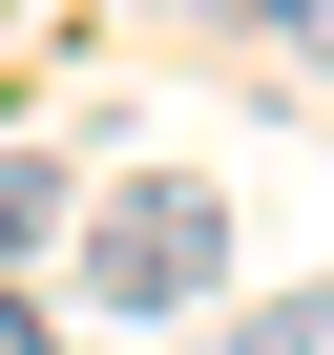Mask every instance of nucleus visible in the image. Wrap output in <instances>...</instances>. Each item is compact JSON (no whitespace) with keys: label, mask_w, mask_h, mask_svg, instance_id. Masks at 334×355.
Instances as JSON below:
<instances>
[{"label":"nucleus","mask_w":334,"mask_h":355,"mask_svg":"<svg viewBox=\"0 0 334 355\" xmlns=\"http://www.w3.org/2000/svg\"><path fill=\"white\" fill-rule=\"evenodd\" d=\"M0 355H63V313H42V293H0Z\"/></svg>","instance_id":"20e7f679"},{"label":"nucleus","mask_w":334,"mask_h":355,"mask_svg":"<svg viewBox=\"0 0 334 355\" xmlns=\"http://www.w3.org/2000/svg\"><path fill=\"white\" fill-rule=\"evenodd\" d=\"M42 230H63V167H42V146H0V293H21V251H42Z\"/></svg>","instance_id":"f03ea898"},{"label":"nucleus","mask_w":334,"mask_h":355,"mask_svg":"<svg viewBox=\"0 0 334 355\" xmlns=\"http://www.w3.org/2000/svg\"><path fill=\"white\" fill-rule=\"evenodd\" d=\"M272 42H313V63H334V0H272Z\"/></svg>","instance_id":"39448f33"},{"label":"nucleus","mask_w":334,"mask_h":355,"mask_svg":"<svg viewBox=\"0 0 334 355\" xmlns=\"http://www.w3.org/2000/svg\"><path fill=\"white\" fill-rule=\"evenodd\" d=\"M230 355H334V272H313V293H272V313H251Z\"/></svg>","instance_id":"7ed1b4c3"},{"label":"nucleus","mask_w":334,"mask_h":355,"mask_svg":"<svg viewBox=\"0 0 334 355\" xmlns=\"http://www.w3.org/2000/svg\"><path fill=\"white\" fill-rule=\"evenodd\" d=\"M209 21H272V0H209Z\"/></svg>","instance_id":"423d86ee"},{"label":"nucleus","mask_w":334,"mask_h":355,"mask_svg":"<svg viewBox=\"0 0 334 355\" xmlns=\"http://www.w3.org/2000/svg\"><path fill=\"white\" fill-rule=\"evenodd\" d=\"M209 251H230V209L188 189V167H125L105 230H84V293H105V313H188V293H209Z\"/></svg>","instance_id":"f257e3e1"}]
</instances>
